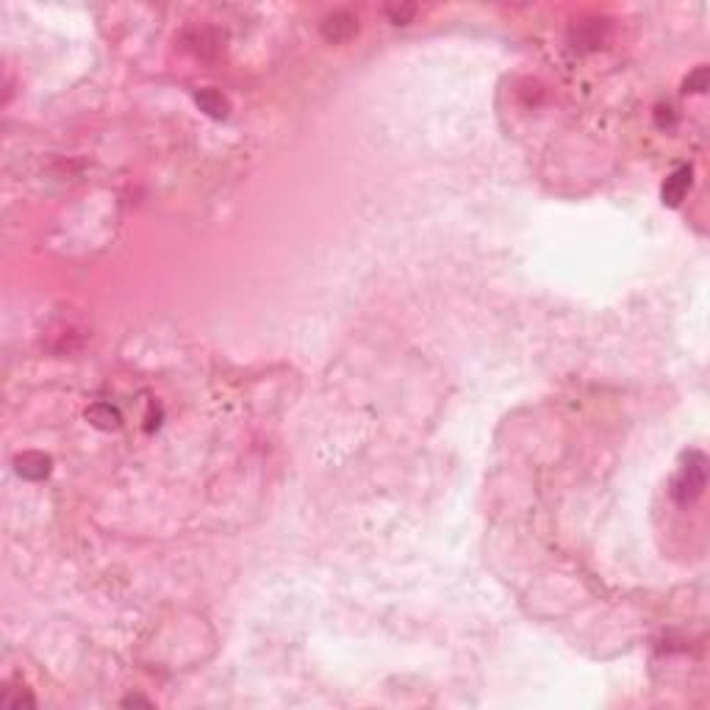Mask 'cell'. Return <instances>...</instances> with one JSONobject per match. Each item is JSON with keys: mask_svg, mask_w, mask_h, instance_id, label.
I'll return each mask as SVG.
<instances>
[{"mask_svg": "<svg viewBox=\"0 0 710 710\" xmlns=\"http://www.w3.org/2000/svg\"><path fill=\"white\" fill-rule=\"evenodd\" d=\"M125 705H142V708H150V702H145V699H139V697H130V699H125Z\"/></svg>", "mask_w": 710, "mask_h": 710, "instance_id": "obj_10", "label": "cell"}, {"mask_svg": "<svg viewBox=\"0 0 710 710\" xmlns=\"http://www.w3.org/2000/svg\"><path fill=\"white\" fill-rule=\"evenodd\" d=\"M691 180H694V170H691V167H677L671 175L666 178V183H663V189H660L663 203L671 206V208L680 206V203L685 200L688 189H691Z\"/></svg>", "mask_w": 710, "mask_h": 710, "instance_id": "obj_2", "label": "cell"}, {"mask_svg": "<svg viewBox=\"0 0 710 710\" xmlns=\"http://www.w3.org/2000/svg\"><path fill=\"white\" fill-rule=\"evenodd\" d=\"M86 416H89L98 427H106V430H109V427H117L119 424V414L112 408V406H95V408H92Z\"/></svg>", "mask_w": 710, "mask_h": 710, "instance_id": "obj_6", "label": "cell"}, {"mask_svg": "<svg viewBox=\"0 0 710 710\" xmlns=\"http://www.w3.org/2000/svg\"><path fill=\"white\" fill-rule=\"evenodd\" d=\"M657 125H660V128H666V125L671 128V125H674V114H671V106H666V109L660 106V109H657Z\"/></svg>", "mask_w": 710, "mask_h": 710, "instance_id": "obj_9", "label": "cell"}, {"mask_svg": "<svg viewBox=\"0 0 710 710\" xmlns=\"http://www.w3.org/2000/svg\"><path fill=\"white\" fill-rule=\"evenodd\" d=\"M355 31H358V20L347 11H339V14L328 17L325 25H322V34H325L328 42H344V39L353 36Z\"/></svg>", "mask_w": 710, "mask_h": 710, "instance_id": "obj_3", "label": "cell"}, {"mask_svg": "<svg viewBox=\"0 0 710 710\" xmlns=\"http://www.w3.org/2000/svg\"><path fill=\"white\" fill-rule=\"evenodd\" d=\"M389 17H391L397 25H406V22L414 17V6H406V8H389Z\"/></svg>", "mask_w": 710, "mask_h": 710, "instance_id": "obj_8", "label": "cell"}, {"mask_svg": "<svg viewBox=\"0 0 710 710\" xmlns=\"http://www.w3.org/2000/svg\"><path fill=\"white\" fill-rule=\"evenodd\" d=\"M705 477H708V461L702 453H688L683 461V469L677 474L674 485H671V497L680 505H691L702 488H705Z\"/></svg>", "mask_w": 710, "mask_h": 710, "instance_id": "obj_1", "label": "cell"}, {"mask_svg": "<svg viewBox=\"0 0 710 710\" xmlns=\"http://www.w3.org/2000/svg\"><path fill=\"white\" fill-rule=\"evenodd\" d=\"M685 92H705L708 89V67H697L688 78H685Z\"/></svg>", "mask_w": 710, "mask_h": 710, "instance_id": "obj_7", "label": "cell"}, {"mask_svg": "<svg viewBox=\"0 0 710 710\" xmlns=\"http://www.w3.org/2000/svg\"><path fill=\"white\" fill-rule=\"evenodd\" d=\"M197 106H200L206 114H211V117H217V119H222L228 114L225 98H222L220 92H214V89H200V92H197Z\"/></svg>", "mask_w": 710, "mask_h": 710, "instance_id": "obj_5", "label": "cell"}, {"mask_svg": "<svg viewBox=\"0 0 710 710\" xmlns=\"http://www.w3.org/2000/svg\"><path fill=\"white\" fill-rule=\"evenodd\" d=\"M17 472L28 480H39L51 472V458L42 453H25L22 458H17Z\"/></svg>", "mask_w": 710, "mask_h": 710, "instance_id": "obj_4", "label": "cell"}]
</instances>
